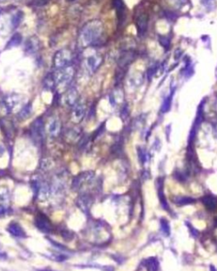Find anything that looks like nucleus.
<instances>
[{
  "mask_svg": "<svg viewBox=\"0 0 217 271\" xmlns=\"http://www.w3.org/2000/svg\"><path fill=\"white\" fill-rule=\"evenodd\" d=\"M77 203H78V206L80 207V208H81L84 211H87L91 204V199L88 195H83V196L79 197Z\"/></svg>",
  "mask_w": 217,
  "mask_h": 271,
  "instance_id": "nucleus-20",
  "label": "nucleus"
},
{
  "mask_svg": "<svg viewBox=\"0 0 217 271\" xmlns=\"http://www.w3.org/2000/svg\"><path fill=\"white\" fill-rule=\"evenodd\" d=\"M44 122L42 118H36L31 126V133L36 143H42L44 137Z\"/></svg>",
  "mask_w": 217,
  "mask_h": 271,
  "instance_id": "nucleus-4",
  "label": "nucleus"
},
{
  "mask_svg": "<svg viewBox=\"0 0 217 271\" xmlns=\"http://www.w3.org/2000/svg\"><path fill=\"white\" fill-rule=\"evenodd\" d=\"M160 43H161V45L164 47L165 48H169L170 46V41L168 38H165V37H163V38H161L160 39Z\"/></svg>",
  "mask_w": 217,
  "mask_h": 271,
  "instance_id": "nucleus-29",
  "label": "nucleus"
},
{
  "mask_svg": "<svg viewBox=\"0 0 217 271\" xmlns=\"http://www.w3.org/2000/svg\"><path fill=\"white\" fill-rule=\"evenodd\" d=\"M145 266L147 267L148 271H158L159 269V262L155 258H150L145 262Z\"/></svg>",
  "mask_w": 217,
  "mask_h": 271,
  "instance_id": "nucleus-21",
  "label": "nucleus"
},
{
  "mask_svg": "<svg viewBox=\"0 0 217 271\" xmlns=\"http://www.w3.org/2000/svg\"><path fill=\"white\" fill-rule=\"evenodd\" d=\"M21 41H22V37H21V34L15 33V35L11 38V39L9 40V43H8V47H9V48H12V47L20 45Z\"/></svg>",
  "mask_w": 217,
  "mask_h": 271,
  "instance_id": "nucleus-24",
  "label": "nucleus"
},
{
  "mask_svg": "<svg viewBox=\"0 0 217 271\" xmlns=\"http://www.w3.org/2000/svg\"><path fill=\"white\" fill-rule=\"evenodd\" d=\"M160 227H161V230L166 235H169L171 233V229H170L169 223L167 222V220L161 219L160 221Z\"/></svg>",
  "mask_w": 217,
  "mask_h": 271,
  "instance_id": "nucleus-27",
  "label": "nucleus"
},
{
  "mask_svg": "<svg viewBox=\"0 0 217 271\" xmlns=\"http://www.w3.org/2000/svg\"><path fill=\"white\" fill-rule=\"evenodd\" d=\"M157 190H158V196H159V199H160V204L162 206V208L165 210H169V207H168V203L166 201V196L164 194V179L161 178H159L156 181Z\"/></svg>",
  "mask_w": 217,
  "mask_h": 271,
  "instance_id": "nucleus-11",
  "label": "nucleus"
},
{
  "mask_svg": "<svg viewBox=\"0 0 217 271\" xmlns=\"http://www.w3.org/2000/svg\"><path fill=\"white\" fill-rule=\"evenodd\" d=\"M38 271H55V270H53V269H50V268H42V269H39Z\"/></svg>",
  "mask_w": 217,
  "mask_h": 271,
  "instance_id": "nucleus-32",
  "label": "nucleus"
},
{
  "mask_svg": "<svg viewBox=\"0 0 217 271\" xmlns=\"http://www.w3.org/2000/svg\"><path fill=\"white\" fill-rule=\"evenodd\" d=\"M66 1H68V2H72V1H74V0H66Z\"/></svg>",
  "mask_w": 217,
  "mask_h": 271,
  "instance_id": "nucleus-33",
  "label": "nucleus"
},
{
  "mask_svg": "<svg viewBox=\"0 0 217 271\" xmlns=\"http://www.w3.org/2000/svg\"><path fill=\"white\" fill-rule=\"evenodd\" d=\"M137 155H138L139 161L141 162L142 164H144L145 162H146V159H147V157H146V152L142 148H138L137 149Z\"/></svg>",
  "mask_w": 217,
  "mask_h": 271,
  "instance_id": "nucleus-28",
  "label": "nucleus"
},
{
  "mask_svg": "<svg viewBox=\"0 0 217 271\" xmlns=\"http://www.w3.org/2000/svg\"><path fill=\"white\" fill-rule=\"evenodd\" d=\"M75 74V71L71 66H67L64 68L57 69L53 73V78L56 86H64L69 84L72 80Z\"/></svg>",
  "mask_w": 217,
  "mask_h": 271,
  "instance_id": "nucleus-2",
  "label": "nucleus"
},
{
  "mask_svg": "<svg viewBox=\"0 0 217 271\" xmlns=\"http://www.w3.org/2000/svg\"><path fill=\"white\" fill-rule=\"evenodd\" d=\"M47 131L50 137H57L61 131V123L57 118H51L47 126Z\"/></svg>",
  "mask_w": 217,
  "mask_h": 271,
  "instance_id": "nucleus-9",
  "label": "nucleus"
},
{
  "mask_svg": "<svg viewBox=\"0 0 217 271\" xmlns=\"http://www.w3.org/2000/svg\"><path fill=\"white\" fill-rule=\"evenodd\" d=\"M55 87H56V84H55V82H54V79L53 78V74H51V75L49 74L44 79V88L48 90H53L54 88H55Z\"/></svg>",
  "mask_w": 217,
  "mask_h": 271,
  "instance_id": "nucleus-23",
  "label": "nucleus"
},
{
  "mask_svg": "<svg viewBox=\"0 0 217 271\" xmlns=\"http://www.w3.org/2000/svg\"><path fill=\"white\" fill-rule=\"evenodd\" d=\"M94 173L92 171H88V172L81 173L79 175H77L72 182V187L74 190H80L81 187L84 184H88L94 179Z\"/></svg>",
  "mask_w": 217,
  "mask_h": 271,
  "instance_id": "nucleus-5",
  "label": "nucleus"
},
{
  "mask_svg": "<svg viewBox=\"0 0 217 271\" xmlns=\"http://www.w3.org/2000/svg\"><path fill=\"white\" fill-rule=\"evenodd\" d=\"M113 3L116 9L118 19L120 22H121L125 19V5H124L123 0H113Z\"/></svg>",
  "mask_w": 217,
  "mask_h": 271,
  "instance_id": "nucleus-16",
  "label": "nucleus"
},
{
  "mask_svg": "<svg viewBox=\"0 0 217 271\" xmlns=\"http://www.w3.org/2000/svg\"><path fill=\"white\" fill-rule=\"evenodd\" d=\"M31 104H27L26 106L21 109V112H19V118L22 119V120H25L27 118H29V116L31 114Z\"/></svg>",
  "mask_w": 217,
  "mask_h": 271,
  "instance_id": "nucleus-22",
  "label": "nucleus"
},
{
  "mask_svg": "<svg viewBox=\"0 0 217 271\" xmlns=\"http://www.w3.org/2000/svg\"><path fill=\"white\" fill-rule=\"evenodd\" d=\"M86 104L83 100L79 99V101L72 107L71 112V120L75 123H79L84 118L86 114Z\"/></svg>",
  "mask_w": 217,
  "mask_h": 271,
  "instance_id": "nucleus-6",
  "label": "nucleus"
},
{
  "mask_svg": "<svg viewBox=\"0 0 217 271\" xmlns=\"http://www.w3.org/2000/svg\"><path fill=\"white\" fill-rule=\"evenodd\" d=\"M73 55L72 53L69 49H61L58 51L54 57V66L60 69L67 66H70V65L72 62Z\"/></svg>",
  "mask_w": 217,
  "mask_h": 271,
  "instance_id": "nucleus-3",
  "label": "nucleus"
},
{
  "mask_svg": "<svg viewBox=\"0 0 217 271\" xmlns=\"http://www.w3.org/2000/svg\"><path fill=\"white\" fill-rule=\"evenodd\" d=\"M35 223H36V227L40 230H42V232L48 233L51 229V226H50V223L48 222V220L46 218V217L42 216V215H40L38 217H36Z\"/></svg>",
  "mask_w": 217,
  "mask_h": 271,
  "instance_id": "nucleus-14",
  "label": "nucleus"
},
{
  "mask_svg": "<svg viewBox=\"0 0 217 271\" xmlns=\"http://www.w3.org/2000/svg\"><path fill=\"white\" fill-rule=\"evenodd\" d=\"M204 205L210 211H214L217 208V199L212 196H205L202 198Z\"/></svg>",
  "mask_w": 217,
  "mask_h": 271,
  "instance_id": "nucleus-17",
  "label": "nucleus"
},
{
  "mask_svg": "<svg viewBox=\"0 0 217 271\" xmlns=\"http://www.w3.org/2000/svg\"><path fill=\"white\" fill-rule=\"evenodd\" d=\"M79 101V93L75 88H70L64 95V102L68 106H75Z\"/></svg>",
  "mask_w": 217,
  "mask_h": 271,
  "instance_id": "nucleus-8",
  "label": "nucleus"
},
{
  "mask_svg": "<svg viewBox=\"0 0 217 271\" xmlns=\"http://www.w3.org/2000/svg\"><path fill=\"white\" fill-rule=\"evenodd\" d=\"M48 194H49V187H48V184L46 183L41 184L39 191H38V195H39L40 197L42 199L46 198L48 196Z\"/></svg>",
  "mask_w": 217,
  "mask_h": 271,
  "instance_id": "nucleus-26",
  "label": "nucleus"
},
{
  "mask_svg": "<svg viewBox=\"0 0 217 271\" xmlns=\"http://www.w3.org/2000/svg\"><path fill=\"white\" fill-rule=\"evenodd\" d=\"M173 202L178 206L189 205L195 202V199L189 196H176L173 199Z\"/></svg>",
  "mask_w": 217,
  "mask_h": 271,
  "instance_id": "nucleus-18",
  "label": "nucleus"
},
{
  "mask_svg": "<svg viewBox=\"0 0 217 271\" xmlns=\"http://www.w3.org/2000/svg\"><path fill=\"white\" fill-rule=\"evenodd\" d=\"M101 33H102V25L99 21H91L82 31L81 34L82 43H84V45L91 44L99 38Z\"/></svg>",
  "mask_w": 217,
  "mask_h": 271,
  "instance_id": "nucleus-1",
  "label": "nucleus"
},
{
  "mask_svg": "<svg viewBox=\"0 0 217 271\" xmlns=\"http://www.w3.org/2000/svg\"><path fill=\"white\" fill-rule=\"evenodd\" d=\"M174 93H175V88H172L171 91V93H170L168 96L166 97V99H164L162 106H161V112H162L163 113H166V112L170 111V108H171V106L172 99H173V96H174Z\"/></svg>",
  "mask_w": 217,
  "mask_h": 271,
  "instance_id": "nucleus-19",
  "label": "nucleus"
},
{
  "mask_svg": "<svg viewBox=\"0 0 217 271\" xmlns=\"http://www.w3.org/2000/svg\"><path fill=\"white\" fill-rule=\"evenodd\" d=\"M3 1H5V0H0V2H3Z\"/></svg>",
  "mask_w": 217,
  "mask_h": 271,
  "instance_id": "nucleus-34",
  "label": "nucleus"
},
{
  "mask_svg": "<svg viewBox=\"0 0 217 271\" xmlns=\"http://www.w3.org/2000/svg\"><path fill=\"white\" fill-rule=\"evenodd\" d=\"M8 230L12 235L15 236V237H19V238H23L26 236V233H25L24 229L21 228V226L19 225L18 223H11L9 224Z\"/></svg>",
  "mask_w": 217,
  "mask_h": 271,
  "instance_id": "nucleus-15",
  "label": "nucleus"
},
{
  "mask_svg": "<svg viewBox=\"0 0 217 271\" xmlns=\"http://www.w3.org/2000/svg\"><path fill=\"white\" fill-rule=\"evenodd\" d=\"M21 101V98L18 94H10L5 97L4 105L9 112H12L16 106H18L19 102Z\"/></svg>",
  "mask_w": 217,
  "mask_h": 271,
  "instance_id": "nucleus-13",
  "label": "nucleus"
},
{
  "mask_svg": "<svg viewBox=\"0 0 217 271\" xmlns=\"http://www.w3.org/2000/svg\"><path fill=\"white\" fill-rule=\"evenodd\" d=\"M49 2V0H32V3L36 6H43Z\"/></svg>",
  "mask_w": 217,
  "mask_h": 271,
  "instance_id": "nucleus-30",
  "label": "nucleus"
},
{
  "mask_svg": "<svg viewBox=\"0 0 217 271\" xmlns=\"http://www.w3.org/2000/svg\"><path fill=\"white\" fill-rule=\"evenodd\" d=\"M7 213V209L3 206H0V216H3Z\"/></svg>",
  "mask_w": 217,
  "mask_h": 271,
  "instance_id": "nucleus-31",
  "label": "nucleus"
},
{
  "mask_svg": "<svg viewBox=\"0 0 217 271\" xmlns=\"http://www.w3.org/2000/svg\"><path fill=\"white\" fill-rule=\"evenodd\" d=\"M103 62V58L99 54L91 55L87 59V66L91 73L96 72L98 68L101 66Z\"/></svg>",
  "mask_w": 217,
  "mask_h": 271,
  "instance_id": "nucleus-10",
  "label": "nucleus"
},
{
  "mask_svg": "<svg viewBox=\"0 0 217 271\" xmlns=\"http://www.w3.org/2000/svg\"><path fill=\"white\" fill-rule=\"evenodd\" d=\"M148 15L144 13L138 15V17L137 18V21H136L138 34L143 35L146 33L147 27H148Z\"/></svg>",
  "mask_w": 217,
  "mask_h": 271,
  "instance_id": "nucleus-12",
  "label": "nucleus"
},
{
  "mask_svg": "<svg viewBox=\"0 0 217 271\" xmlns=\"http://www.w3.org/2000/svg\"><path fill=\"white\" fill-rule=\"evenodd\" d=\"M1 11H2V9H1V8H0V13H1Z\"/></svg>",
  "mask_w": 217,
  "mask_h": 271,
  "instance_id": "nucleus-35",
  "label": "nucleus"
},
{
  "mask_svg": "<svg viewBox=\"0 0 217 271\" xmlns=\"http://www.w3.org/2000/svg\"><path fill=\"white\" fill-rule=\"evenodd\" d=\"M38 48V41L37 40L30 39L27 43V51L29 53H34Z\"/></svg>",
  "mask_w": 217,
  "mask_h": 271,
  "instance_id": "nucleus-25",
  "label": "nucleus"
},
{
  "mask_svg": "<svg viewBox=\"0 0 217 271\" xmlns=\"http://www.w3.org/2000/svg\"><path fill=\"white\" fill-rule=\"evenodd\" d=\"M203 119V101L202 103L199 106V108H198V111H197V115L196 118H195V121L193 123V126H192V128L190 130L189 135H188V143H192L193 141V139L195 138V136L197 134V132H198V129H199L200 124L202 123Z\"/></svg>",
  "mask_w": 217,
  "mask_h": 271,
  "instance_id": "nucleus-7",
  "label": "nucleus"
}]
</instances>
